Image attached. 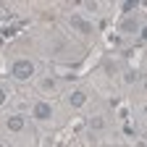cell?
<instances>
[{
	"instance_id": "obj_10",
	"label": "cell",
	"mask_w": 147,
	"mask_h": 147,
	"mask_svg": "<svg viewBox=\"0 0 147 147\" xmlns=\"http://www.w3.org/2000/svg\"><path fill=\"white\" fill-rule=\"evenodd\" d=\"M82 8H84V11H89V13H97V11L102 8V3H97V0H84Z\"/></svg>"
},
{
	"instance_id": "obj_8",
	"label": "cell",
	"mask_w": 147,
	"mask_h": 147,
	"mask_svg": "<svg viewBox=\"0 0 147 147\" xmlns=\"http://www.w3.org/2000/svg\"><path fill=\"white\" fill-rule=\"evenodd\" d=\"M87 129H89V134H102L105 129H108V118H105L102 113L89 116V118H87Z\"/></svg>"
},
{
	"instance_id": "obj_2",
	"label": "cell",
	"mask_w": 147,
	"mask_h": 147,
	"mask_svg": "<svg viewBox=\"0 0 147 147\" xmlns=\"http://www.w3.org/2000/svg\"><path fill=\"white\" fill-rule=\"evenodd\" d=\"M118 32L121 34H139V37H144V18L142 16H137V13H126L123 18H121V24H118Z\"/></svg>"
},
{
	"instance_id": "obj_12",
	"label": "cell",
	"mask_w": 147,
	"mask_h": 147,
	"mask_svg": "<svg viewBox=\"0 0 147 147\" xmlns=\"http://www.w3.org/2000/svg\"><path fill=\"white\" fill-rule=\"evenodd\" d=\"M8 100H11V95H8V89H5L3 84H0V108H3V105H5Z\"/></svg>"
},
{
	"instance_id": "obj_7",
	"label": "cell",
	"mask_w": 147,
	"mask_h": 147,
	"mask_svg": "<svg viewBox=\"0 0 147 147\" xmlns=\"http://www.w3.org/2000/svg\"><path fill=\"white\" fill-rule=\"evenodd\" d=\"M37 84H40V89L45 92V95H55V92L61 89V79L53 76V74H47V76H37Z\"/></svg>"
},
{
	"instance_id": "obj_11",
	"label": "cell",
	"mask_w": 147,
	"mask_h": 147,
	"mask_svg": "<svg viewBox=\"0 0 147 147\" xmlns=\"http://www.w3.org/2000/svg\"><path fill=\"white\" fill-rule=\"evenodd\" d=\"M137 8H139L137 0H126V3H121V11H137Z\"/></svg>"
},
{
	"instance_id": "obj_6",
	"label": "cell",
	"mask_w": 147,
	"mask_h": 147,
	"mask_svg": "<svg viewBox=\"0 0 147 147\" xmlns=\"http://www.w3.org/2000/svg\"><path fill=\"white\" fill-rule=\"evenodd\" d=\"M66 102H68L71 110H82L89 102V95H87V89H71L68 95H66Z\"/></svg>"
},
{
	"instance_id": "obj_9",
	"label": "cell",
	"mask_w": 147,
	"mask_h": 147,
	"mask_svg": "<svg viewBox=\"0 0 147 147\" xmlns=\"http://www.w3.org/2000/svg\"><path fill=\"white\" fill-rule=\"evenodd\" d=\"M139 82H142V76H139V71H137V68L123 71V84H126V87H134V84H139Z\"/></svg>"
},
{
	"instance_id": "obj_3",
	"label": "cell",
	"mask_w": 147,
	"mask_h": 147,
	"mask_svg": "<svg viewBox=\"0 0 147 147\" xmlns=\"http://www.w3.org/2000/svg\"><path fill=\"white\" fill-rule=\"evenodd\" d=\"M32 118H34L37 123H50V121L55 118V108H53V102H47V100H37V102L32 105Z\"/></svg>"
},
{
	"instance_id": "obj_1",
	"label": "cell",
	"mask_w": 147,
	"mask_h": 147,
	"mask_svg": "<svg viewBox=\"0 0 147 147\" xmlns=\"http://www.w3.org/2000/svg\"><path fill=\"white\" fill-rule=\"evenodd\" d=\"M8 74H11L13 82H18V84H29L32 79H37V63H34L32 58H16V61L11 63Z\"/></svg>"
},
{
	"instance_id": "obj_5",
	"label": "cell",
	"mask_w": 147,
	"mask_h": 147,
	"mask_svg": "<svg viewBox=\"0 0 147 147\" xmlns=\"http://www.w3.org/2000/svg\"><path fill=\"white\" fill-rule=\"evenodd\" d=\"M68 26L76 32V34H82V37H89L92 32H95V24L87 21L82 13H68Z\"/></svg>"
},
{
	"instance_id": "obj_4",
	"label": "cell",
	"mask_w": 147,
	"mask_h": 147,
	"mask_svg": "<svg viewBox=\"0 0 147 147\" xmlns=\"http://www.w3.org/2000/svg\"><path fill=\"white\" fill-rule=\"evenodd\" d=\"M5 131L8 134H26V129H29V118L24 113H11L5 116Z\"/></svg>"
}]
</instances>
